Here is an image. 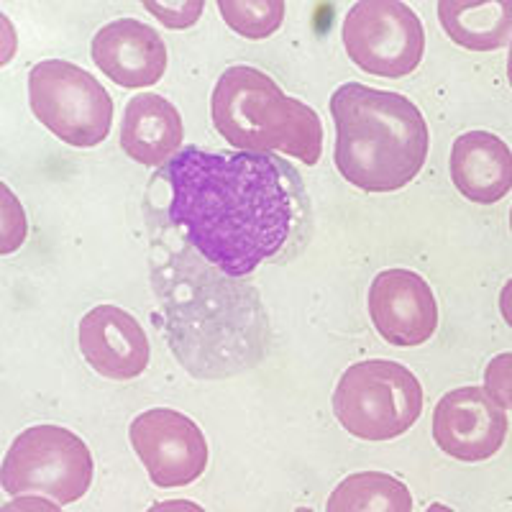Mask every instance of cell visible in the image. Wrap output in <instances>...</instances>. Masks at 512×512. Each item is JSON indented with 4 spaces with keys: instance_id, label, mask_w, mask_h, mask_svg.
I'll list each match as a JSON object with an SVG mask.
<instances>
[{
    "instance_id": "cell-1",
    "label": "cell",
    "mask_w": 512,
    "mask_h": 512,
    "mask_svg": "<svg viewBox=\"0 0 512 512\" xmlns=\"http://www.w3.org/2000/svg\"><path fill=\"white\" fill-rule=\"evenodd\" d=\"M169 218L228 277H246L287 244L292 200L269 154H213L185 146L164 167Z\"/></svg>"
},
{
    "instance_id": "cell-2",
    "label": "cell",
    "mask_w": 512,
    "mask_h": 512,
    "mask_svg": "<svg viewBox=\"0 0 512 512\" xmlns=\"http://www.w3.org/2000/svg\"><path fill=\"white\" fill-rule=\"evenodd\" d=\"M336 123V167L364 192H395L423 169L431 134L410 98L346 82L331 95Z\"/></svg>"
},
{
    "instance_id": "cell-3",
    "label": "cell",
    "mask_w": 512,
    "mask_h": 512,
    "mask_svg": "<svg viewBox=\"0 0 512 512\" xmlns=\"http://www.w3.org/2000/svg\"><path fill=\"white\" fill-rule=\"evenodd\" d=\"M210 116L226 144L246 154L282 152L313 167L323 154V123L303 100L290 98L267 72L236 64L218 77Z\"/></svg>"
},
{
    "instance_id": "cell-4",
    "label": "cell",
    "mask_w": 512,
    "mask_h": 512,
    "mask_svg": "<svg viewBox=\"0 0 512 512\" xmlns=\"http://www.w3.org/2000/svg\"><path fill=\"white\" fill-rule=\"evenodd\" d=\"M333 413L361 441H392L418 423L423 387L408 367L390 359L351 364L333 392Z\"/></svg>"
},
{
    "instance_id": "cell-5",
    "label": "cell",
    "mask_w": 512,
    "mask_h": 512,
    "mask_svg": "<svg viewBox=\"0 0 512 512\" xmlns=\"http://www.w3.org/2000/svg\"><path fill=\"white\" fill-rule=\"evenodd\" d=\"M0 484L11 497L41 492L62 505L82 500L93 484V454L88 443L59 425L26 428L0 466Z\"/></svg>"
},
{
    "instance_id": "cell-6",
    "label": "cell",
    "mask_w": 512,
    "mask_h": 512,
    "mask_svg": "<svg viewBox=\"0 0 512 512\" xmlns=\"http://www.w3.org/2000/svg\"><path fill=\"white\" fill-rule=\"evenodd\" d=\"M34 116L64 144L93 149L111 134L113 100L103 82L62 59H44L29 72Z\"/></svg>"
},
{
    "instance_id": "cell-7",
    "label": "cell",
    "mask_w": 512,
    "mask_h": 512,
    "mask_svg": "<svg viewBox=\"0 0 512 512\" xmlns=\"http://www.w3.org/2000/svg\"><path fill=\"white\" fill-rule=\"evenodd\" d=\"M341 36L351 62L374 77L400 80L423 62V24L400 0H359L346 13Z\"/></svg>"
},
{
    "instance_id": "cell-8",
    "label": "cell",
    "mask_w": 512,
    "mask_h": 512,
    "mask_svg": "<svg viewBox=\"0 0 512 512\" xmlns=\"http://www.w3.org/2000/svg\"><path fill=\"white\" fill-rule=\"evenodd\" d=\"M128 438L149 479L162 489L192 484L208 466L205 433L177 410H144L128 428Z\"/></svg>"
},
{
    "instance_id": "cell-9",
    "label": "cell",
    "mask_w": 512,
    "mask_h": 512,
    "mask_svg": "<svg viewBox=\"0 0 512 512\" xmlns=\"http://www.w3.org/2000/svg\"><path fill=\"white\" fill-rule=\"evenodd\" d=\"M507 413L484 387H459L438 400L433 410V441L451 459L487 461L507 438Z\"/></svg>"
},
{
    "instance_id": "cell-10",
    "label": "cell",
    "mask_w": 512,
    "mask_h": 512,
    "mask_svg": "<svg viewBox=\"0 0 512 512\" xmlns=\"http://www.w3.org/2000/svg\"><path fill=\"white\" fill-rule=\"evenodd\" d=\"M369 318L392 346L413 349L431 341L438 328V305L431 285L410 269H384L369 287Z\"/></svg>"
},
{
    "instance_id": "cell-11",
    "label": "cell",
    "mask_w": 512,
    "mask_h": 512,
    "mask_svg": "<svg viewBox=\"0 0 512 512\" xmlns=\"http://www.w3.org/2000/svg\"><path fill=\"white\" fill-rule=\"evenodd\" d=\"M80 351L105 379L126 382L149 367V338L131 313L118 305H98L80 320Z\"/></svg>"
},
{
    "instance_id": "cell-12",
    "label": "cell",
    "mask_w": 512,
    "mask_h": 512,
    "mask_svg": "<svg viewBox=\"0 0 512 512\" xmlns=\"http://www.w3.org/2000/svg\"><path fill=\"white\" fill-rule=\"evenodd\" d=\"M93 62L121 88H149L167 72V47L144 21L118 18L93 36Z\"/></svg>"
},
{
    "instance_id": "cell-13",
    "label": "cell",
    "mask_w": 512,
    "mask_h": 512,
    "mask_svg": "<svg viewBox=\"0 0 512 512\" xmlns=\"http://www.w3.org/2000/svg\"><path fill=\"white\" fill-rule=\"evenodd\" d=\"M448 169L456 190L472 203L495 205L512 190V149L489 131L461 134Z\"/></svg>"
},
{
    "instance_id": "cell-14",
    "label": "cell",
    "mask_w": 512,
    "mask_h": 512,
    "mask_svg": "<svg viewBox=\"0 0 512 512\" xmlns=\"http://www.w3.org/2000/svg\"><path fill=\"white\" fill-rule=\"evenodd\" d=\"M185 144V123L167 98L141 93L126 103L121 149L144 167H167Z\"/></svg>"
},
{
    "instance_id": "cell-15",
    "label": "cell",
    "mask_w": 512,
    "mask_h": 512,
    "mask_svg": "<svg viewBox=\"0 0 512 512\" xmlns=\"http://www.w3.org/2000/svg\"><path fill=\"white\" fill-rule=\"evenodd\" d=\"M438 21L448 39L472 52H495L512 44V0H441Z\"/></svg>"
},
{
    "instance_id": "cell-16",
    "label": "cell",
    "mask_w": 512,
    "mask_h": 512,
    "mask_svg": "<svg viewBox=\"0 0 512 512\" xmlns=\"http://www.w3.org/2000/svg\"><path fill=\"white\" fill-rule=\"evenodd\" d=\"M413 495L408 484L384 472H359L338 482L326 502V512H410Z\"/></svg>"
},
{
    "instance_id": "cell-17",
    "label": "cell",
    "mask_w": 512,
    "mask_h": 512,
    "mask_svg": "<svg viewBox=\"0 0 512 512\" xmlns=\"http://www.w3.org/2000/svg\"><path fill=\"white\" fill-rule=\"evenodd\" d=\"M218 11L228 29L259 41L280 29L287 6L282 0H218Z\"/></svg>"
},
{
    "instance_id": "cell-18",
    "label": "cell",
    "mask_w": 512,
    "mask_h": 512,
    "mask_svg": "<svg viewBox=\"0 0 512 512\" xmlns=\"http://www.w3.org/2000/svg\"><path fill=\"white\" fill-rule=\"evenodd\" d=\"M144 8L157 16V21H162L167 29L182 31L198 24L205 3L203 0H180V3H144Z\"/></svg>"
},
{
    "instance_id": "cell-19",
    "label": "cell",
    "mask_w": 512,
    "mask_h": 512,
    "mask_svg": "<svg viewBox=\"0 0 512 512\" xmlns=\"http://www.w3.org/2000/svg\"><path fill=\"white\" fill-rule=\"evenodd\" d=\"M484 390L505 410H512V354H500L484 369Z\"/></svg>"
},
{
    "instance_id": "cell-20",
    "label": "cell",
    "mask_w": 512,
    "mask_h": 512,
    "mask_svg": "<svg viewBox=\"0 0 512 512\" xmlns=\"http://www.w3.org/2000/svg\"><path fill=\"white\" fill-rule=\"evenodd\" d=\"M26 239V216L13 198L11 187L3 185V254H11Z\"/></svg>"
},
{
    "instance_id": "cell-21",
    "label": "cell",
    "mask_w": 512,
    "mask_h": 512,
    "mask_svg": "<svg viewBox=\"0 0 512 512\" xmlns=\"http://www.w3.org/2000/svg\"><path fill=\"white\" fill-rule=\"evenodd\" d=\"M0 512H62V507L44 500V497L21 495V497H13L11 502H6V505L0 507Z\"/></svg>"
},
{
    "instance_id": "cell-22",
    "label": "cell",
    "mask_w": 512,
    "mask_h": 512,
    "mask_svg": "<svg viewBox=\"0 0 512 512\" xmlns=\"http://www.w3.org/2000/svg\"><path fill=\"white\" fill-rule=\"evenodd\" d=\"M146 512H205V510L190 500H164V502H154Z\"/></svg>"
},
{
    "instance_id": "cell-23",
    "label": "cell",
    "mask_w": 512,
    "mask_h": 512,
    "mask_svg": "<svg viewBox=\"0 0 512 512\" xmlns=\"http://www.w3.org/2000/svg\"><path fill=\"white\" fill-rule=\"evenodd\" d=\"M500 313L502 318H505L507 326L512 328V277L505 282V287H502L500 292Z\"/></svg>"
},
{
    "instance_id": "cell-24",
    "label": "cell",
    "mask_w": 512,
    "mask_h": 512,
    "mask_svg": "<svg viewBox=\"0 0 512 512\" xmlns=\"http://www.w3.org/2000/svg\"><path fill=\"white\" fill-rule=\"evenodd\" d=\"M425 512H456V510H451V507L448 505H441V502H433L431 507H428V510Z\"/></svg>"
},
{
    "instance_id": "cell-25",
    "label": "cell",
    "mask_w": 512,
    "mask_h": 512,
    "mask_svg": "<svg viewBox=\"0 0 512 512\" xmlns=\"http://www.w3.org/2000/svg\"><path fill=\"white\" fill-rule=\"evenodd\" d=\"M507 80H510V88H512V44H510V54H507Z\"/></svg>"
},
{
    "instance_id": "cell-26",
    "label": "cell",
    "mask_w": 512,
    "mask_h": 512,
    "mask_svg": "<svg viewBox=\"0 0 512 512\" xmlns=\"http://www.w3.org/2000/svg\"><path fill=\"white\" fill-rule=\"evenodd\" d=\"M295 512H313V510H310V507H297Z\"/></svg>"
},
{
    "instance_id": "cell-27",
    "label": "cell",
    "mask_w": 512,
    "mask_h": 512,
    "mask_svg": "<svg viewBox=\"0 0 512 512\" xmlns=\"http://www.w3.org/2000/svg\"><path fill=\"white\" fill-rule=\"evenodd\" d=\"M510 231H512V208H510Z\"/></svg>"
}]
</instances>
